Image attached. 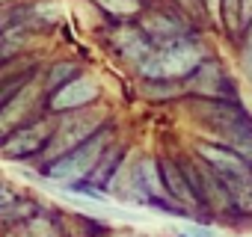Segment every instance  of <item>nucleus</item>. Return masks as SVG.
I'll return each instance as SVG.
<instances>
[{
    "label": "nucleus",
    "mask_w": 252,
    "mask_h": 237,
    "mask_svg": "<svg viewBox=\"0 0 252 237\" xmlns=\"http://www.w3.org/2000/svg\"><path fill=\"white\" fill-rule=\"evenodd\" d=\"M240 18H252V0H243V9H240Z\"/></svg>",
    "instance_id": "a211bd4d"
},
{
    "label": "nucleus",
    "mask_w": 252,
    "mask_h": 237,
    "mask_svg": "<svg viewBox=\"0 0 252 237\" xmlns=\"http://www.w3.org/2000/svg\"><path fill=\"white\" fill-rule=\"evenodd\" d=\"M39 98V83L36 80H30L12 101H6V107L0 110V134H6L9 128H15L21 118L30 113V107H33V101Z\"/></svg>",
    "instance_id": "423d86ee"
},
{
    "label": "nucleus",
    "mask_w": 252,
    "mask_h": 237,
    "mask_svg": "<svg viewBox=\"0 0 252 237\" xmlns=\"http://www.w3.org/2000/svg\"><path fill=\"white\" fill-rule=\"evenodd\" d=\"M202 59H205V54H202L199 45L175 39V42H169L163 51L152 54V57L140 65V71H143L146 77H181V74L196 71V68L202 65Z\"/></svg>",
    "instance_id": "f257e3e1"
},
{
    "label": "nucleus",
    "mask_w": 252,
    "mask_h": 237,
    "mask_svg": "<svg viewBox=\"0 0 252 237\" xmlns=\"http://www.w3.org/2000/svg\"><path fill=\"white\" fill-rule=\"evenodd\" d=\"M0 3H3V0H0Z\"/></svg>",
    "instance_id": "6ab92c4d"
},
{
    "label": "nucleus",
    "mask_w": 252,
    "mask_h": 237,
    "mask_svg": "<svg viewBox=\"0 0 252 237\" xmlns=\"http://www.w3.org/2000/svg\"><path fill=\"white\" fill-rule=\"evenodd\" d=\"M243 65H246V74L252 77V33L246 39V48H243Z\"/></svg>",
    "instance_id": "dca6fc26"
},
{
    "label": "nucleus",
    "mask_w": 252,
    "mask_h": 237,
    "mask_svg": "<svg viewBox=\"0 0 252 237\" xmlns=\"http://www.w3.org/2000/svg\"><path fill=\"white\" fill-rule=\"evenodd\" d=\"M155 36H160V39H175V33H178V24L175 21H169V18H163V15H155V18H149V24H146Z\"/></svg>",
    "instance_id": "f8f14e48"
},
{
    "label": "nucleus",
    "mask_w": 252,
    "mask_h": 237,
    "mask_svg": "<svg viewBox=\"0 0 252 237\" xmlns=\"http://www.w3.org/2000/svg\"><path fill=\"white\" fill-rule=\"evenodd\" d=\"M68 74H74V65L63 62V65H57V68L51 71V80H48V83H51V86H57V83H60V80H65Z\"/></svg>",
    "instance_id": "4468645a"
},
{
    "label": "nucleus",
    "mask_w": 252,
    "mask_h": 237,
    "mask_svg": "<svg viewBox=\"0 0 252 237\" xmlns=\"http://www.w3.org/2000/svg\"><path fill=\"white\" fill-rule=\"evenodd\" d=\"M98 6H104L110 15H134L140 9L137 0H95Z\"/></svg>",
    "instance_id": "9b49d317"
},
{
    "label": "nucleus",
    "mask_w": 252,
    "mask_h": 237,
    "mask_svg": "<svg viewBox=\"0 0 252 237\" xmlns=\"http://www.w3.org/2000/svg\"><path fill=\"white\" fill-rule=\"evenodd\" d=\"M9 237H54V228L48 219H30V222L18 225Z\"/></svg>",
    "instance_id": "9d476101"
},
{
    "label": "nucleus",
    "mask_w": 252,
    "mask_h": 237,
    "mask_svg": "<svg viewBox=\"0 0 252 237\" xmlns=\"http://www.w3.org/2000/svg\"><path fill=\"white\" fill-rule=\"evenodd\" d=\"M160 172H163V187H166V193H169L172 202H181V205H190V207L199 202V196H196L190 178H187L175 163L163 160V163H160Z\"/></svg>",
    "instance_id": "0eeeda50"
},
{
    "label": "nucleus",
    "mask_w": 252,
    "mask_h": 237,
    "mask_svg": "<svg viewBox=\"0 0 252 237\" xmlns=\"http://www.w3.org/2000/svg\"><path fill=\"white\" fill-rule=\"evenodd\" d=\"M134 184H137L140 199L160 202V199H166V196H169V193H166V187H163V172H160V166H158L152 157H146V160H140V163H137V169H134Z\"/></svg>",
    "instance_id": "39448f33"
},
{
    "label": "nucleus",
    "mask_w": 252,
    "mask_h": 237,
    "mask_svg": "<svg viewBox=\"0 0 252 237\" xmlns=\"http://www.w3.org/2000/svg\"><path fill=\"white\" fill-rule=\"evenodd\" d=\"M104 122V113L101 110H89V113H77L63 118V125L54 131L51 143H48V157L57 160L68 151H74L77 146H83L86 140H92L98 134V125Z\"/></svg>",
    "instance_id": "7ed1b4c3"
},
{
    "label": "nucleus",
    "mask_w": 252,
    "mask_h": 237,
    "mask_svg": "<svg viewBox=\"0 0 252 237\" xmlns=\"http://www.w3.org/2000/svg\"><path fill=\"white\" fill-rule=\"evenodd\" d=\"M113 42H116V48L128 57V59H134L137 65H143L155 51L149 48V42L143 39V33H137V30H119L116 36H113Z\"/></svg>",
    "instance_id": "1a4fd4ad"
},
{
    "label": "nucleus",
    "mask_w": 252,
    "mask_h": 237,
    "mask_svg": "<svg viewBox=\"0 0 252 237\" xmlns=\"http://www.w3.org/2000/svg\"><path fill=\"white\" fill-rule=\"evenodd\" d=\"M107 140H110L107 134H95L92 140H86V143L77 146L74 151H68V154L51 160V166H48V178L57 181V184H77V181H83V178L95 169V163L101 160Z\"/></svg>",
    "instance_id": "f03ea898"
},
{
    "label": "nucleus",
    "mask_w": 252,
    "mask_h": 237,
    "mask_svg": "<svg viewBox=\"0 0 252 237\" xmlns=\"http://www.w3.org/2000/svg\"><path fill=\"white\" fill-rule=\"evenodd\" d=\"M208 3V12L214 15V18H220V9H222V0H205Z\"/></svg>",
    "instance_id": "f3484780"
},
{
    "label": "nucleus",
    "mask_w": 252,
    "mask_h": 237,
    "mask_svg": "<svg viewBox=\"0 0 252 237\" xmlns=\"http://www.w3.org/2000/svg\"><path fill=\"white\" fill-rule=\"evenodd\" d=\"M95 98H98V83L92 77H74L57 89V95L51 98V110H77L92 104Z\"/></svg>",
    "instance_id": "20e7f679"
},
{
    "label": "nucleus",
    "mask_w": 252,
    "mask_h": 237,
    "mask_svg": "<svg viewBox=\"0 0 252 237\" xmlns=\"http://www.w3.org/2000/svg\"><path fill=\"white\" fill-rule=\"evenodd\" d=\"M181 237H217V231H214V228H202V225H193V228L181 231Z\"/></svg>",
    "instance_id": "2eb2a0df"
},
{
    "label": "nucleus",
    "mask_w": 252,
    "mask_h": 237,
    "mask_svg": "<svg viewBox=\"0 0 252 237\" xmlns=\"http://www.w3.org/2000/svg\"><path fill=\"white\" fill-rule=\"evenodd\" d=\"M240 9H243V0H222V15H225L228 30H237V24H240Z\"/></svg>",
    "instance_id": "ddd939ff"
},
{
    "label": "nucleus",
    "mask_w": 252,
    "mask_h": 237,
    "mask_svg": "<svg viewBox=\"0 0 252 237\" xmlns=\"http://www.w3.org/2000/svg\"><path fill=\"white\" fill-rule=\"evenodd\" d=\"M48 140V125H36V128H27V131H18L12 140L3 143V154L6 157H27L33 151H39Z\"/></svg>",
    "instance_id": "6e6552de"
}]
</instances>
